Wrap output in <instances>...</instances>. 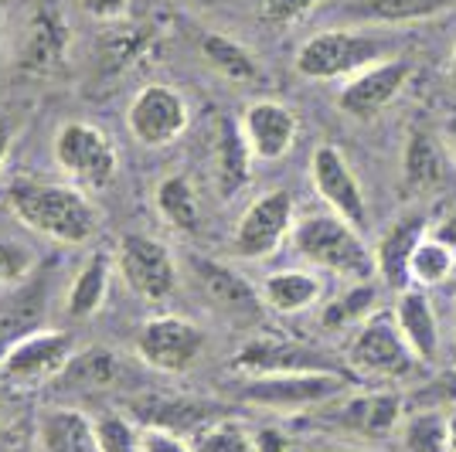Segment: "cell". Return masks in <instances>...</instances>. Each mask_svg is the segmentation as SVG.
I'll return each mask as SVG.
<instances>
[{
  "label": "cell",
  "instance_id": "6da1fadb",
  "mask_svg": "<svg viewBox=\"0 0 456 452\" xmlns=\"http://www.w3.org/2000/svg\"><path fill=\"white\" fill-rule=\"evenodd\" d=\"M4 201L20 225L52 238L58 246H86L93 242L95 228H99V214L89 194L76 184L18 177L7 184Z\"/></svg>",
  "mask_w": 456,
  "mask_h": 452
},
{
  "label": "cell",
  "instance_id": "7a4b0ae2",
  "mask_svg": "<svg viewBox=\"0 0 456 452\" xmlns=\"http://www.w3.org/2000/svg\"><path fill=\"white\" fill-rule=\"evenodd\" d=\"M289 242L304 262L323 269L330 276H341L347 283H362V279L379 276L375 252L364 246L362 231L334 211H317V214L300 218L293 225Z\"/></svg>",
  "mask_w": 456,
  "mask_h": 452
},
{
  "label": "cell",
  "instance_id": "3957f363",
  "mask_svg": "<svg viewBox=\"0 0 456 452\" xmlns=\"http://www.w3.org/2000/svg\"><path fill=\"white\" fill-rule=\"evenodd\" d=\"M351 391V377L344 371H286V375H256L239 377L232 395L246 405L266 412L297 415L306 408H323L334 398Z\"/></svg>",
  "mask_w": 456,
  "mask_h": 452
},
{
  "label": "cell",
  "instance_id": "277c9868",
  "mask_svg": "<svg viewBox=\"0 0 456 452\" xmlns=\"http://www.w3.org/2000/svg\"><path fill=\"white\" fill-rule=\"evenodd\" d=\"M58 170L69 177V184L89 190H106L113 184L116 170H119V153L113 140L99 130L95 123H65L52 140Z\"/></svg>",
  "mask_w": 456,
  "mask_h": 452
},
{
  "label": "cell",
  "instance_id": "5b68a950",
  "mask_svg": "<svg viewBox=\"0 0 456 452\" xmlns=\"http://www.w3.org/2000/svg\"><path fill=\"white\" fill-rule=\"evenodd\" d=\"M347 364L362 377H409L422 367L409 340L402 337L399 320L388 310H375L347 343Z\"/></svg>",
  "mask_w": 456,
  "mask_h": 452
},
{
  "label": "cell",
  "instance_id": "8992f818",
  "mask_svg": "<svg viewBox=\"0 0 456 452\" xmlns=\"http://www.w3.org/2000/svg\"><path fill=\"white\" fill-rule=\"evenodd\" d=\"M385 58V44L362 31H317L306 38L297 52V72L314 82H334V78H351L362 69L375 65Z\"/></svg>",
  "mask_w": 456,
  "mask_h": 452
},
{
  "label": "cell",
  "instance_id": "52a82bcc",
  "mask_svg": "<svg viewBox=\"0 0 456 452\" xmlns=\"http://www.w3.org/2000/svg\"><path fill=\"white\" fill-rule=\"evenodd\" d=\"M134 351L140 364L160 375H188L205 354V330L188 317L164 313L147 320L134 337Z\"/></svg>",
  "mask_w": 456,
  "mask_h": 452
},
{
  "label": "cell",
  "instance_id": "ba28073f",
  "mask_svg": "<svg viewBox=\"0 0 456 452\" xmlns=\"http://www.w3.org/2000/svg\"><path fill=\"white\" fill-rule=\"evenodd\" d=\"M116 269L123 283L134 289L143 303H164L174 296L177 286V262L174 252L160 238L151 235H123L116 246Z\"/></svg>",
  "mask_w": 456,
  "mask_h": 452
},
{
  "label": "cell",
  "instance_id": "9c48e42d",
  "mask_svg": "<svg viewBox=\"0 0 456 452\" xmlns=\"http://www.w3.org/2000/svg\"><path fill=\"white\" fill-rule=\"evenodd\" d=\"M293 225H297L293 194L283 188L266 190L242 211L232 235V248L239 259H266L293 235Z\"/></svg>",
  "mask_w": 456,
  "mask_h": 452
},
{
  "label": "cell",
  "instance_id": "30bf717a",
  "mask_svg": "<svg viewBox=\"0 0 456 452\" xmlns=\"http://www.w3.org/2000/svg\"><path fill=\"white\" fill-rule=\"evenodd\" d=\"M188 99L164 82L143 85L126 109V130L140 147H167L188 130Z\"/></svg>",
  "mask_w": 456,
  "mask_h": 452
},
{
  "label": "cell",
  "instance_id": "8fae6325",
  "mask_svg": "<svg viewBox=\"0 0 456 452\" xmlns=\"http://www.w3.org/2000/svg\"><path fill=\"white\" fill-rule=\"evenodd\" d=\"M412 78V61L405 58H381L375 65L362 69L358 76L344 78L341 93H338V106L341 113H347L351 119H375L381 116L395 99L402 95V89Z\"/></svg>",
  "mask_w": 456,
  "mask_h": 452
},
{
  "label": "cell",
  "instance_id": "7c38bea8",
  "mask_svg": "<svg viewBox=\"0 0 456 452\" xmlns=\"http://www.w3.org/2000/svg\"><path fill=\"white\" fill-rule=\"evenodd\" d=\"M72 358H76V337L69 330L41 327L31 337L18 340L0 358V375L18 384H45V381H55Z\"/></svg>",
  "mask_w": 456,
  "mask_h": 452
},
{
  "label": "cell",
  "instance_id": "4fadbf2b",
  "mask_svg": "<svg viewBox=\"0 0 456 452\" xmlns=\"http://www.w3.org/2000/svg\"><path fill=\"white\" fill-rule=\"evenodd\" d=\"M310 184L321 194V201L327 205V211L341 214L344 222L364 231L368 228V201L358 174L351 170L347 157H344L334 143H321L314 157H310Z\"/></svg>",
  "mask_w": 456,
  "mask_h": 452
},
{
  "label": "cell",
  "instance_id": "5bb4252c",
  "mask_svg": "<svg viewBox=\"0 0 456 452\" xmlns=\"http://www.w3.org/2000/svg\"><path fill=\"white\" fill-rule=\"evenodd\" d=\"M232 371H239L242 377H256L286 375V371H344V367H338L327 354H321L317 347H306L300 340L252 337L235 351Z\"/></svg>",
  "mask_w": 456,
  "mask_h": 452
},
{
  "label": "cell",
  "instance_id": "9a60e30c",
  "mask_svg": "<svg viewBox=\"0 0 456 452\" xmlns=\"http://www.w3.org/2000/svg\"><path fill=\"white\" fill-rule=\"evenodd\" d=\"M321 422L354 432L364 439H385L402 425V395L395 391H362V395L334 398L323 405Z\"/></svg>",
  "mask_w": 456,
  "mask_h": 452
},
{
  "label": "cell",
  "instance_id": "2e32d148",
  "mask_svg": "<svg viewBox=\"0 0 456 452\" xmlns=\"http://www.w3.org/2000/svg\"><path fill=\"white\" fill-rule=\"evenodd\" d=\"M126 412L134 415L143 429H167V432H177L184 439H191L205 425L228 415L225 405L194 395H143L134 398L126 405Z\"/></svg>",
  "mask_w": 456,
  "mask_h": 452
},
{
  "label": "cell",
  "instance_id": "e0dca14e",
  "mask_svg": "<svg viewBox=\"0 0 456 452\" xmlns=\"http://www.w3.org/2000/svg\"><path fill=\"white\" fill-rule=\"evenodd\" d=\"M48 293H52V276L48 272H31L28 279L7 286L0 293V358L18 343L31 337L45 327L48 317Z\"/></svg>",
  "mask_w": 456,
  "mask_h": 452
},
{
  "label": "cell",
  "instance_id": "ac0fdd59",
  "mask_svg": "<svg viewBox=\"0 0 456 452\" xmlns=\"http://www.w3.org/2000/svg\"><path fill=\"white\" fill-rule=\"evenodd\" d=\"M69 20L55 4H38L20 31L18 69L28 76H52L69 55Z\"/></svg>",
  "mask_w": 456,
  "mask_h": 452
},
{
  "label": "cell",
  "instance_id": "d6986e66",
  "mask_svg": "<svg viewBox=\"0 0 456 452\" xmlns=\"http://www.w3.org/2000/svg\"><path fill=\"white\" fill-rule=\"evenodd\" d=\"M239 126H242V136H246L252 157L266 160V164H273V160H280V157L293 150L297 133H300L297 113L289 106H283V102H276V99L248 102L242 119H239Z\"/></svg>",
  "mask_w": 456,
  "mask_h": 452
},
{
  "label": "cell",
  "instance_id": "ffe728a7",
  "mask_svg": "<svg viewBox=\"0 0 456 452\" xmlns=\"http://www.w3.org/2000/svg\"><path fill=\"white\" fill-rule=\"evenodd\" d=\"M191 269H194V279L201 286L205 300L215 310H222L225 317H232V320L239 323H252L259 317L263 296H259V289H252V283H248L246 276H239L235 269L215 262V259H194Z\"/></svg>",
  "mask_w": 456,
  "mask_h": 452
},
{
  "label": "cell",
  "instance_id": "44dd1931",
  "mask_svg": "<svg viewBox=\"0 0 456 452\" xmlns=\"http://www.w3.org/2000/svg\"><path fill=\"white\" fill-rule=\"evenodd\" d=\"M252 150H248L242 126L228 116L215 119V136H211V177H215V190L218 198H235L248 188L252 177Z\"/></svg>",
  "mask_w": 456,
  "mask_h": 452
},
{
  "label": "cell",
  "instance_id": "7402d4cb",
  "mask_svg": "<svg viewBox=\"0 0 456 452\" xmlns=\"http://www.w3.org/2000/svg\"><path fill=\"white\" fill-rule=\"evenodd\" d=\"M395 320H399L402 337L409 340L412 354L422 360V367H433L443 354V334H439L436 306L422 286H405L395 300Z\"/></svg>",
  "mask_w": 456,
  "mask_h": 452
},
{
  "label": "cell",
  "instance_id": "603a6c76",
  "mask_svg": "<svg viewBox=\"0 0 456 452\" xmlns=\"http://www.w3.org/2000/svg\"><path fill=\"white\" fill-rule=\"evenodd\" d=\"M426 235H429V222L416 211L402 214L399 222L385 228L379 248H375V265H379V279L388 289H405L409 286V265H412V255H416L419 242Z\"/></svg>",
  "mask_w": 456,
  "mask_h": 452
},
{
  "label": "cell",
  "instance_id": "cb8c5ba5",
  "mask_svg": "<svg viewBox=\"0 0 456 452\" xmlns=\"http://www.w3.org/2000/svg\"><path fill=\"white\" fill-rule=\"evenodd\" d=\"M38 452H99L95 422L69 405H48L38 415Z\"/></svg>",
  "mask_w": 456,
  "mask_h": 452
},
{
  "label": "cell",
  "instance_id": "d4e9b609",
  "mask_svg": "<svg viewBox=\"0 0 456 452\" xmlns=\"http://www.w3.org/2000/svg\"><path fill=\"white\" fill-rule=\"evenodd\" d=\"M446 184V157L426 130H412L402 153V194L426 198Z\"/></svg>",
  "mask_w": 456,
  "mask_h": 452
},
{
  "label": "cell",
  "instance_id": "484cf974",
  "mask_svg": "<svg viewBox=\"0 0 456 452\" xmlns=\"http://www.w3.org/2000/svg\"><path fill=\"white\" fill-rule=\"evenodd\" d=\"M259 296L266 310L293 317V313H306L310 306H317V300L323 296V283L310 269H280L263 279Z\"/></svg>",
  "mask_w": 456,
  "mask_h": 452
},
{
  "label": "cell",
  "instance_id": "4316f807",
  "mask_svg": "<svg viewBox=\"0 0 456 452\" xmlns=\"http://www.w3.org/2000/svg\"><path fill=\"white\" fill-rule=\"evenodd\" d=\"M113 265L116 259L102 248H95L93 255L82 262V269H78L72 286H69V296H65L69 317L89 320L102 310V303L110 296V283H113Z\"/></svg>",
  "mask_w": 456,
  "mask_h": 452
},
{
  "label": "cell",
  "instance_id": "83f0119b",
  "mask_svg": "<svg viewBox=\"0 0 456 452\" xmlns=\"http://www.w3.org/2000/svg\"><path fill=\"white\" fill-rule=\"evenodd\" d=\"M153 207L160 222L174 231H198L201 225V207H198V190L184 174L164 177L153 190Z\"/></svg>",
  "mask_w": 456,
  "mask_h": 452
},
{
  "label": "cell",
  "instance_id": "f1b7e54d",
  "mask_svg": "<svg viewBox=\"0 0 456 452\" xmlns=\"http://www.w3.org/2000/svg\"><path fill=\"white\" fill-rule=\"evenodd\" d=\"M201 55L208 58V65L218 72V76H225L228 82H256L259 78V61L256 55L248 52L242 41L228 38L222 31H208L205 38H201Z\"/></svg>",
  "mask_w": 456,
  "mask_h": 452
},
{
  "label": "cell",
  "instance_id": "f546056e",
  "mask_svg": "<svg viewBox=\"0 0 456 452\" xmlns=\"http://www.w3.org/2000/svg\"><path fill=\"white\" fill-rule=\"evenodd\" d=\"M123 377H126L123 360L113 358L110 351H89V354H76L69 360V367L55 381H65L72 388H86V391H102V388L123 384Z\"/></svg>",
  "mask_w": 456,
  "mask_h": 452
},
{
  "label": "cell",
  "instance_id": "4dcf8cb0",
  "mask_svg": "<svg viewBox=\"0 0 456 452\" xmlns=\"http://www.w3.org/2000/svg\"><path fill=\"white\" fill-rule=\"evenodd\" d=\"M375 310H379V286L371 279H362V283H351L347 289H341L323 306L321 327L323 330H344V327L364 323Z\"/></svg>",
  "mask_w": 456,
  "mask_h": 452
},
{
  "label": "cell",
  "instance_id": "1f68e13d",
  "mask_svg": "<svg viewBox=\"0 0 456 452\" xmlns=\"http://www.w3.org/2000/svg\"><path fill=\"white\" fill-rule=\"evenodd\" d=\"M402 446L409 452H450V422L446 408L429 405L402 418Z\"/></svg>",
  "mask_w": 456,
  "mask_h": 452
},
{
  "label": "cell",
  "instance_id": "d6a6232c",
  "mask_svg": "<svg viewBox=\"0 0 456 452\" xmlns=\"http://www.w3.org/2000/svg\"><path fill=\"white\" fill-rule=\"evenodd\" d=\"M456 269V252L450 246H443L439 238L426 235L419 242L412 265H409V283L422 286V289H433V286H446Z\"/></svg>",
  "mask_w": 456,
  "mask_h": 452
},
{
  "label": "cell",
  "instance_id": "836d02e7",
  "mask_svg": "<svg viewBox=\"0 0 456 452\" xmlns=\"http://www.w3.org/2000/svg\"><path fill=\"white\" fill-rule=\"evenodd\" d=\"M453 0H362L358 14L379 24H409V20L436 18Z\"/></svg>",
  "mask_w": 456,
  "mask_h": 452
},
{
  "label": "cell",
  "instance_id": "e575fe53",
  "mask_svg": "<svg viewBox=\"0 0 456 452\" xmlns=\"http://www.w3.org/2000/svg\"><path fill=\"white\" fill-rule=\"evenodd\" d=\"M95 439H99V452H140V432L143 425L134 415L119 412V408H106L93 418Z\"/></svg>",
  "mask_w": 456,
  "mask_h": 452
},
{
  "label": "cell",
  "instance_id": "d590c367",
  "mask_svg": "<svg viewBox=\"0 0 456 452\" xmlns=\"http://www.w3.org/2000/svg\"><path fill=\"white\" fill-rule=\"evenodd\" d=\"M191 449L194 452H256V439L246 429V422L239 418H218L205 425L201 432L191 435Z\"/></svg>",
  "mask_w": 456,
  "mask_h": 452
},
{
  "label": "cell",
  "instance_id": "8d00e7d4",
  "mask_svg": "<svg viewBox=\"0 0 456 452\" xmlns=\"http://www.w3.org/2000/svg\"><path fill=\"white\" fill-rule=\"evenodd\" d=\"M38 269V255L20 242H0V286H14Z\"/></svg>",
  "mask_w": 456,
  "mask_h": 452
},
{
  "label": "cell",
  "instance_id": "74e56055",
  "mask_svg": "<svg viewBox=\"0 0 456 452\" xmlns=\"http://www.w3.org/2000/svg\"><path fill=\"white\" fill-rule=\"evenodd\" d=\"M317 4L321 0H259L263 14L273 24H293V20H300L304 14H310Z\"/></svg>",
  "mask_w": 456,
  "mask_h": 452
},
{
  "label": "cell",
  "instance_id": "f35d334b",
  "mask_svg": "<svg viewBox=\"0 0 456 452\" xmlns=\"http://www.w3.org/2000/svg\"><path fill=\"white\" fill-rule=\"evenodd\" d=\"M140 452H194L191 439L167 429H143L140 432Z\"/></svg>",
  "mask_w": 456,
  "mask_h": 452
},
{
  "label": "cell",
  "instance_id": "ab89813d",
  "mask_svg": "<svg viewBox=\"0 0 456 452\" xmlns=\"http://www.w3.org/2000/svg\"><path fill=\"white\" fill-rule=\"evenodd\" d=\"M134 0H78V7L95 20H123Z\"/></svg>",
  "mask_w": 456,
  "mask_h": 452
},
{
  "label": "cell",
  "instance_id": "60d3db41",
  "mask_svg": "<svg viewBox=\"0 0 456 452\" xmlns=\"http://www.w3.org/2000/svg\"><path fill=\"white\" fill-rule=\"evenodd\" d=\"M256 439V452H289V439L280 429H259L252 432Z\"/></svg>",
  "mask_w": 456,
  "mask_h": 452
},
{
  "label": "cell",
  "instance_id": "b9f144b4",
  "mask_svg": "<svg viewBox=\"0 0 456 452\" xmlns=\"http://www.w3.org/2000/svg\"><path fill=\"white\" fill-rule=\"evenodd\" d=\"M422 395L436 398V401H446V405H456V367H450V371L439 377L436 384H429Z\"/></svg>",
  "mask_w": 456,
  "mask_h": 452
},
{
  "label": "cell",
  "instance_id": "7bdbcfd3",
  "mask_svg": "<svg viewBox=\"0 0 456 452\" xmlns=\"http://www.w3.org/2000/svg\"><path fill=\"white\" fill-rule=\"evenodd\" d=\"M429 235L433 238H439L443 246H450L456 252V211H450V214H443L436 225L429 228Z\"/></svg>",
  "mask_w": 456,
  "mask_h": 452
},
{
  "label": "cell",
  "instance_id": "ee69618b",
  "mask_svg": "<svg viewBox=\"0 0 456 452\" xmlns=\"http://www.w3.org/2000/svg\"><path fill=\"white\" fill-rule=\"evenodd\" d=\"M11 147H14V123H11V116L0 113V170L11 157Z\"/></svg>",
  "mask_w": 456,
  "mask_h": 452
},
{
  "label": "cell",
  "instance_id": "f6af8a7d",
  "mask_svg": "<svg viewBox=\"0 0 456 452\" xmlns=\"http://www.w3.org/2000/svg\"><path fill=\"white\" fill-rule=\"evenodd\" d=\"M446 422H450V452H456V405L446 408Z\"/></svg>",
  "mask_w": 456,
  "mask_h": 452
},
{
  "label": "cell",
  "instance_id": "bcb514c9",
  "mask_svg": "<svg viewBox=\"0 0 456 452\" xmlns=\"http://www.w3.org/2000/svg\"><path fill=\"white\" fill-rule=\"evenodd\" d=\"M4 24H7V0H0V38H4Z\"/></svg>",
  "mask_w": 456,
  "mask_h": 452
},
{
  "label": "cell",
  "instance_id": "7dc6e473",
  "mask_svg": "<svg viewBox=\"0 0 456 452\" xmlns=\"http://www.w3.org/2000/svg\"><path fill=\"white\" fill-rule=\"evenodd\" d=\"M450 82L456 85V48H453V55H450Z\"/></svg>",
  "mask_w": 456,
  "mask_h": 452
},
{
  "label": "cell",
  "instance_id": "c3c4849f",
  "mask_svg": "<svg viewBox=\"0 0 456 452\" xmlns=\"http://www.w3.org/2000/svg\"><path fill=\"white\" fill-rule=\"evenodd\" d=\"M450 367H456V330H453V347H450Z\"/></svg>",
  "mask_w": 456,
  "mask_h": 452
},
{
  "label": "cell",
  "instance_id": "681fc988",
  "mask_svg": "<svg viewBox=\"0 0 456 452\" xmlns=\"http://www.w3.org/2000/svg\"><path fill=\"white\" fill-rule=\"evenodd\" d=\"M446 289H450V293L456 296V269H453V276H450V283H446Z\"/></svg>",
  "mask_w": 456,
  "mask_h": 452
},
{
  "label": "cell",
  "instance_id": "f907efd6",
  "mask_svg": "<svg viewBox=\"0 0 456 452\" xmlns=\"http://www.w3.org/2000/svg\"><path fill=\"white\" fill-rule=\"evenodd\" d=\"M205 4H208V0H205Z\"/></svg>",
  "mask_w": 456,
  "mask_h": 452
}]
</instances>
